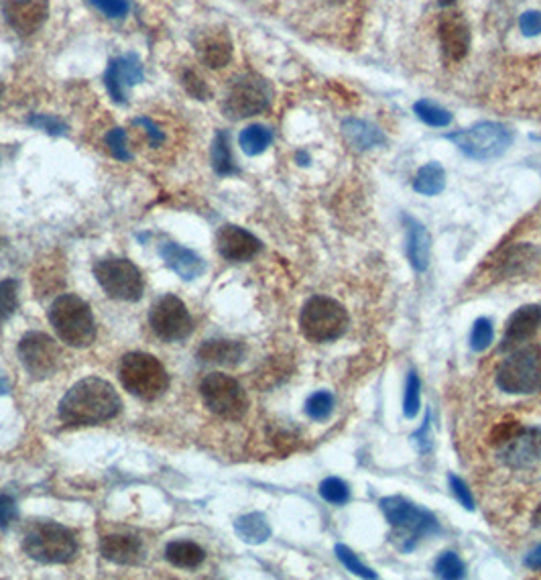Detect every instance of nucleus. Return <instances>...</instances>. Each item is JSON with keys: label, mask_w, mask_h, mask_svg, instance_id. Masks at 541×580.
Returning <instances> with one entry per match:
<instances>
[{"label": "nucleus", "mask_w": 541, "mask_h": 580, "mask_svg": "<svg viewBox=\"0 0 541 580\" xmlns=\"http://www.w3.org/2000/svg\"><path fill=\"white\" fill-rule=\"evenodd\" d=\"M123 401L116 389L98 377L76 383L59 403V418L68 426H94L118 416Z\"/></svg>", "instance_id": "1"}, {"label": "nucleus", "mask_w": 541, "mask_h": 580, "mask_svg": "<svg viewBox=\"0 0 541 580\" xmlns=\"http://www.w3.org/2000/svg\"><path fill=\"white\" fill-rule=\"evenodd\" d=\"M379 507L389 524L397 530L395 538L403 552L413 550L419 540L440 534V524L436 515L422 507H417L405 497H399V495L383 497L379 501Z\"/></svg>", "instance_id": "2"}, {"label": "nucleus", "mask_w": 541, "mask_h": 580, "mask_svg": "<svg viewBox=\"0 0 541 580\" xmlns=\"http://www.w3.org/2000/svg\"><path fill=\"white\" fill-rule=\"evenodd\" d=\"M49 322L68 346L86 348L96 340V322L90 306L72 294L59 296L49 308Z\"/></svg>", "instance_id": "3"}, {"label": "nucleus", "mask_w": 541, "mask_h": 580, "mask_svg": "<svg viewBox=\"0 0 541 580\" xmlns=\"http://www.w3.org/2000/svg\"><path fill=\"white\" fill-rule=\"evenodd\" d=\"M23 550L41 564H66L76 558L78 540L55 521H39L25 534Z\"/></svg>", "instance_id": "4"}, {"label": "nucleus", "mask_w": 541, "mask_h": 580, "mask_svg": "<svg viewBox=\"0 0 541 580\" xmlns=\"http://www.w3.org/2000/svg\"><path fill=\"white\" fill-rule=\"evenodd\" d=\"M348 322L346 308L328 296L310 298L299 314V328L312 342L338 340L348 330Z\"/></svg>", "instance_id": "5"}, {"label": "nucleus", "mask_w": 541, "mask_h": 580, "mask_svg": "<svg viewBox=\"0 0 541 580\" xmlns=\"http://www.w3.org/2000/svg\"><path fill=\"white\" fill-rule=\"evenodd\" d=\"M497 385L511 395L541 391V344H529L511 353L497 369Z\"/></svg>", "instance_id": "6"}, {"label": "nucleus", "mask_w": 541, "mask_h": 580, "mask_svg": "<svg viewBox=\"0 0 541 580\" xmlns=\"http://www.w3.org/2000/svg\"><path fill=\"white\" fill-rule=\"evenodd\" d=\"M120 381L133 395L153 401L161 397L169 387V375L165 367L147 353H129L120 363Z\"/></svg>", "instance_id": "7"}, {"label": "nucleus", "mask_w": 541, "mask_h": 580, "mask_svg": "<svg viewBox=\"0 0 541 580\" xmlns=\"http://www.w3.org/2000/svg\"><path fill=\"white\" fill-rule=\"evenodd\" d=\"M446 139L470 159L493 161L507 153L513 143V133L501 123H478L470 129L456 131Z\"/></svg>", "instance_id": "8"}, {"label": "nucleus", "mask_w": 541, "mask_h": 580, "mask_svg": "<svg viewBox=\"0 0 541 580\" xmlns=\"http://www.w3.org/2000/svg\"><path fill=\"white\" fill-rule=\"evenodd\" d=\"M200 393L208 410L224 420H240L249 410V397L243 385L228 375L210 373L202 381Z\"/></svg>", "instance_id": "9"}, {"label": "nucleus", "mask_w": 541, "mask_h": 580, "mask_svg": "<svg viewBox=\"0 0 541 580\" xmlns=\"http://www.w3.org/2000/svg\"><path fill=\"white\" fill-rule=\"evenodd\" d=\"M94 277L112 300L137 302L143 296V275L129 259L98 261L94 265Z\"/></svg>", "instance_id": "10"}, {"label": "nucleus", "mask_w": 541, "mask_h": 580, "mask_svg": "<svg viewBox=\"0 0 541 580\" xmlns=\"http://www.w3.org/2000/svg\"><path fill=\"white\" fill-rule=\"evenodd\" d=\"M273 90L267 80L255 74H247L238 78L224 102V112L234 121L249 119V116L261 114L271 106Z\"/></svg>", "instance_id": "11"}, {"label": "nucleus", "mask_w": 541, "mask_h": 580, "mask_svg": "<svg viewBox=\"0 0 541 580\" xmlns=\"http://www.w3.org/2000/svg\"><path fill=\"white\" fill-rule=\"evenodd\" d=\"M19 359L29 377L47 379L62 363V348L43 332H29L19 342Z\"/></svg>", "instance_id": "12"}, {"label": "nucleus", "mask_w": 541, "mask_h": 580, "mask_svg": "<svg viewBox=\"0 0 541 580\" xmlns=\"http://www.w3.org/2000/svg\"><path fill=\"white\" fill-rule=\"evenodd\" d=\"M149 322L153 332L167 342L186 340L194 330V322L186 304L175 296H165L157 300L151 308Z\"/></svg>", "instance_id": "13"}, {"label": "nucleus", "mask_w": 541, "mask_h": 580, "mask_svg": "<svg viewBox=\"0 0 541 580\" xmlns=\"http://www.w3.org/2000/svg\"><path fill=\"white\" fill-rule=\"evenodd\" d=\"M145 72L141 66V60L135 53L129 55H120L114 57V60L108 64L104 82L110 98L116 104H125L127 102V90L143 82Z\"/></svg>", "instance_id": "14"}, {"label": "nucleus", "mask_w": 541, "mask_h": 580, "mask_svg": "<svg viewBox=\"0 0 541 580\" xmlns=\"http://www.w3.org/2000/svg\"><path fill=\"white\" fill-rule=\"evenodd\" d=\"M499 460L511 469H527L541 460V428H521L499 446Z\"/></svg>", "instance_id": "15"}, {"label": "nucleus", "mask_w": 541, "mask_h": 580, "mask_svg": "<svg viewBox=\"0 0 541 580\" xmlns=\"http://www.w3.org/2000/svg\"><path fill=\"white\" fill-rule=\"evenodd\" d=\"M216 247L224 259L234 261V263L251 261L263 249L261 241L253 235V232L234 226V224H226L218 230Z\"/></svg>", "instance_id": "16"}, {"label": "nucleus", "mask_w": 541, "mask_h": 580, "mask_svg": "<svg viewBox=\"0 0 541 580\" xmlns=\"http://www.w3.org/2000/svg\"><path fill=\"white\" fill-rule=\"evenodd\" d=\"M440 47L446 62L458 64L468 55L470 49V27L460 13H446L438 23Z\"/></svg>", "instance_id": "17"}, {"label": "nucleus", "mask_w": 541, "mask_h": 580, "mask_svg": "<svg viewBox=\"0 0 541 580\" xmlns=\"http://www.w3.org/2000/svg\"><path fill=\"white\" fill-rule=\"evenodd\" d=\"M49 13V0H3L7 23L21 35L37 33Z\"/></svg>", "instance_id": "18"}, {"label": "nucleus", "mask_w": 541, "mask_h": 580, "mask_svg": "<svg viewBox=\"0 0 541 580\" xmlns=\"http://www.w3.org/2000/svg\"><path fill=\"white\" fill-rule=\"evenodd\" d=\"M541 326V306H523L507 320L501 351L519 346L521 342L529 340Z\"/></svg>", "instance_id": "19"}, {"label": "nucleus", "mask_w": 541, "mask_h": 580, "mask_svg": "<svg viewBox=\"0 0 541 580\" xmlns=\"http://www.w3.org/2000/svg\"><path fill=\"white\" fill-rule=\"evenodd\" d=\"M196 47H198L200 60L208 68H214V70L224 68L232 57V41L228 37V31L224 29H210L198 35Z\"/></svg>", "instance_id": "20"}, {"label": "nucleus", "mask_w": 541, "mask_h": 580, "mask_svg": "<svg viewBox=\"0 0 541 580\" xmlns=\"http://www.w3.org/2000/svg\"><path fill=\"white\" fill-rule=\"evenodd\" d=\"M405 232H407V257L415 271H426L430 265V251H432V239L428 228L417 222L411 216H403Z\"/></svg>", "instance_id": "21"}, {"label": "nucleus", "mask_w": 541, "mask_h": 580, "mask_svg": "<svg viewBox=\"0 0 541 580\" xmlns=\"http://www.w3.org/2000/svg\"><path fill=\"white\" fill-rule=\"evenodd\" d=\"M100 552L106 560H110L114 564H123V566L137 564L145 556L141 540L135 536H129V534L104 536L100 542Z\"/></svg>", "instance_id": "22"}, {"label": "nucleus", "mask_w": 541, "mask_h": 580, "mask_svg": "<svg viewBox=\"0 0 541 580\" xmlns=\"http://www.w3.org/2000/svg\"><path fill=\"white\" fill-rule=\"evenodd\" d=\"M161 257L165 261V265L177 273L182 279L192 281L196 277H200L206 269V263L200 255H196L194 251L177 245V243H165L161 247Z\"/></svg>", "instance_id": "23"}, {"label": "nucleus", "mask_w": 541, "mask_h": 580, "mask_svg": "<svg viewBox=\"0 0 541 580\" xmlns=\"http://www.w3.org/2000/svg\"><path fill=\"white\" fill-rule=\"evenodd\" d=\"M245 357V346L234 340H206L198 348V359L202 363L232 367Z\"/></svg>", "instance_id": "24"}, {"label": "nucleus", "mask_w": 541, "mask_h": 580, "mask_svg": "<svg viewBox=\"0 0 541 580\" xmlns=\"http://www.w3.org/2000/svg\"><path fill=\"white\" fill-rule=\"evenodd\" d=\"M342 135L348 141V145L354 147L356 151H369L385 143L381 129L358 119H346L342 123Z\"/></svg>", "instance_id": "25"}, {"label": "nucleus", "mask_w": 541, "mask_h": 580, "mask_svg": "<svg viewBox=\"0 0 541 580\" xmlns=\"http://www.w3.org/2000/svg\"><path fill=\"white\" fill-rule=\"evenodd\" d=\"M238 538L247 544H263L271 538V526L263 513H247L234 521Z\"/></svg>", "instance_id": "26"}, {"label": "nucleus", "mask_w": 541, "mask_h": 580, "mask_svg": "<svg viewBox=\"0 0 541 580\" xmlns=\"http://www.w3.org/2000/svg\"><path fill=\"white\" fill-rule=\"evenodd\" d=\"M444 186H446V171L436 161L419 167L413 178V190L424 196H438L444 190Z\"/></svg>", "instance_id": "27"}, {"label": "nucleus", "mask_w": 541, "mask_h": 580, "mask_svg": "<svg viewBox=\"0 0 541 580\" xmlns=\"http://www.w3.org/2000/svg\"><path fill=\"white\" fill-rule=\"evenodd\" d=\"M165 556L177 568H198L204 562L206 552L194 542H171L165 548Z\"/></svg>", "instance_id": "28"}, {"label": "nucleus", "mask_w": 541, "mask_h": 580, "mask_svg": "<svg viewBox=\"0 0 541 580\" xmlns=\"http://www.w3.org/2000/svg\"><path fill=\"white\" fill-rule=\"evenodd\" d=\"M238 143H240V149H243L247 155L255 157V155L265 153L271 147L273 133H271V129H267L263 125H251L243 133H240Z\"/></svg>", "instance_id": "29"}, {"label": "nucleus", "mask_w": 541, "mask_h": 580, "mask_svg": "<svg viewBox=\"0 0 541 580\" xmlns=\"http://www.w3.org/2000/svg\"><path fill=\"white\" fill-rule=\"evenodd\" d=\"M212 165H214V171L218 173V176H232V173L238 171V167L234 163V157H232V151H230L228 135L224 131H218L216 137H214V143H212Z\"/></svg>", "instance_id": "30"}, {"label": "nucleus", "mask_w": 541, "mask_h": 580, "mask_svg": "<svg viewBox=\"0 0 541 580\" xmlns=\"http://www.w3.org/2000/svg\"><path fill=\"white\" fill-rule=\"evenodd\" d=\"M413 110L417 114V119L422 121V123H426V125H430V127L442 129V127H448L452 123V114L446 108H442V106H438V104H434L430 100L415 102Z\"/></svg>", "instance_id": "31"}, {"label": "nucleus", "mask_w": 541, "mask_h": 580, "mask_svg": "<svg viewBox=\"0 0 541 580\" xmlns=\"http://www.w3.org/2000/svg\"><path fill=\"white\" fill-rule=\"evenodd\" d=\"M334 412V395L330 391H316L306 401V414L314 422H324Z\"/></svg>", "instance_id": "32"}, {"label": "nucleus", "mask_w": 541, "mask_h": 580, "mask_svg": "<svg viewBox=\"0 0 541 580\" xmlns=\"http://www.w3.org/2000/svg\"><path fill=\"white\" fill-rule=\"evenodd\" d=\"M19 306V283L15 279L0 281V326H3Z\"/></svg>", "instance_id": "33"}, {"label": "nucleus", "mask_w": 541, "mask_h": 580, "mask_svg": "<svg viewBox=\"0 0 541 580\" xmlns=\"http://www.w3.org/2000/svg\"><path fill=\"white\" fill-rule=\"evenodd\" d=\"M419 408H422V383H419L417 373L411 371L407 377V387H405V397H403L405 418L413 420L419 414Z\"/></svg>", "instance_id": "34"}, {"label": "nucleus", "mask_w": 541, "mask_h": 580, "mask_svg": "<svg viewBox=\"0 0 541 580\" xmlns=\"http://www.w3.org/2000/svg\"><path fill=\"white\" fill-rule=\"evenodd\" d=\"M493 322L489 318H478L472 324V332H470V346L472 351L476 353H483L487 348L493 344Z\"/></svg>", "instance_id": "35"}, {"label": "nucleus", "mask_w": 541, "mask_h": 580, "mask_svg": "<svg viewBox=\"0 0 541 580\" xmlns=\"http://www.w3.org/2000/svg\"><path fill=\"white\" fill-rule=\"evenodd\" d=\"M320 495L332 505H344L350 499V489L342 479L328 477L320 483Z\"/></svg>", "instance_id": "36"}, {"label": "nucleus", "mask_w": 541, "mask_h": 580, "mask_svg": "<svg viewBox=\"0 0 541 580\" xmlns=\"http://www.w3.org/2000/svg\"><path fill=\"white\" fill-rule=\"evenodd\" d=\"M434 570L440 578H462L464 576V562L456 552H442L434 564Z\"/></svg>", "instance_id": "37"}, {"label": "nucleus", "mask_w": 541, "mask_h": 580, "mask_svg": "<svg viewBox=\"0 0 541 580\" xmlns=\"http://www.w3.org/2000/svg\"><path fill=\"white\" fill-rule=\"evenodd\" d=\"M336 556L338 560L346 566V570H350L356 576H363V578H377V572H373L367 564H363V560H358V556L344 544L336 546Z\"/></svg>", "instance_id": "38"}, {"label": "nucleus", "mask_w": 541, "mask_h": 580, "mask_svg": "<svg viewBox=\"0 0 541 580\" xmlns=\"http://www.w3.org/2000/svg\"><path fill=\"white\" fill-rule=\"evenodd\" d=\"M104 141H106V147L112 153V157H116L118 161H131L133 159V155L127 147V133L123 129L108 131Z\"/></svg>", "instance_id": "39"}, {"label": "nucleus", "mask_w": 541, "mask_h": 580, "mask_svg": "<svg viewBox=\"0 0 541 580\" xmlns=\"http://www.w3.org/2000/svg\"><path fill=\"white\" fill-rule=\"evenodd\" d=\"M27 123L43 133H49V135H64L66 133V123H62L57 119V116H51V114H33L27 119Z\"/></svg>", "instance_id": "40"}, {"label": "nucleus", "mask_w": 541, "mask_h": 580, "mask_svg": "<svg viewBox=\"0 0 541 580\" xmlns=\"http://www.w3.org/2000/svg\"><path fill=\"white\" fill-rule=\"evenodd\" d=\"M182 84H184V88L188 90V94L190 96H194L196 100H208L210 96H212V92H210V88L206 86V82L194 72V70H186L184 74H182Z\"/></svg>", "instance_id": "41"}, {"label": "nucleus", "mask_w": 541, "mask_h": 580, "mask_svg": "<svg viewBox=\"0 0 541 580\" xmlns=\"http://www.w3.org/2000/svg\"><path fill=\"white\" fill-rule=\"evenodd\" d=\"M90 3L110 19H123L129 13V0H90Z\"/></svg>", "instance_id": "42"}, {"label": "nucleus", "mask_w": 541, "mask_h": 580, "mask_svg": "<svg viewBox=\"0 0 541 580\" xmlns=\"http://www.w3.org/2000/svg\"><path fill=\"white\" fill-rule=\"evenodd\" d=\"M450 489H452L454 497L460 501V505L464 509H468V511L474 509V495H472V491L468 489V485L460 477L450 475Z\"/></svg>", "instance_id": "43"}, {"label": "nucleus", "mask_w": 541, "mask_h": 580, "mask_svg": "<svg viewBox=\"0 0 541 580\" xmlns=\"http://www.w3.org/2000/svg\"><path fill=\"white\" fill-rule=\"evenodd\" d=\"M521 428H523V426H521L519 422H515V420H505V422H501V424L493 430V434H491V444H495V446L505 444V442L511 440V438H513Z\"/></svg>", "instance_id": "44"}, {"label": "nucleus", "mask_w": 541, "mask_h": 580, "mask_svg": "<svg viewBox=\"0 0 541 580\" xmlns=\"http://www.w3.org/2000/svg\"><path fill=\"white\" fill-rule=\"evenodd\" d=\"M17 519V503L9 495H0V530H9Z\"/></svg>", "instance_id": "45"}, {"label": "nucleus", "mask_w": 541, "mask_h": 580, "mask_svg": "<svg viewBox=\"0 0 541 580\" xmlns=\"http://www.w3.org/2000/svg\"><path fill=\"white\" fill-rule=\"evenodd\" d=\"M519 27H521L523 35H527V37L539 35L541 33V13L539 11L523 13L519 19Z\"/></svg>", "instance_id": "46"}, {"label": "nucleus", "mask_w": 541, "mask_h": 580, "mask_svg": "<svg viewBox=\"0 0 541 580\" xmlns=\"http://www.w3.org/2000/svg\"><path fill=\"white\" fill-rule=\"evenodd\" d=\"M135 125H141L145 131H147V135H149V139H151V145L153 147H159L161 143H163V133H161V129L151 121V119H139V121H135Z\"/></svg>", "instance_id": "47"}, {"label": "nucleus", "mask_w": 541, "mask_h": 580, "mask_svg": "<svg viewBox=\"0 0 541 580\" xmlns=\"http://www.w3.org/2000/svg\"><path fill=\"white\" fill-rule=\"evenodd\" d=\"M428 430H430V412L426 414V422H424L422 430H419V432L413 436V440L419 442V450H422V452H426V450L430 448V434H428Z\"/></svg>", "instance_id": "48"}, {"label": "nucleus", "mask_w": 541, "mask_h": 580, "mask_svg": "<svg viewBox=\"0 0 541 580\" xmlns=\"http://www.w3.org/2000/svg\"><path fill=\"white\" fill-rule=\"evenodd\" d=\"M525 566L531 570H541V544H537L527 556H525Z\"/></svg>", "instance_id": "49"}, {"label": "nucleus", "mask_w": 541, "mask_h": 580, "mask_svg": "<svg viewBox=\"0 0 541 580\" xmlns=\"http://www.w3.org/2000/svg\"><path fill=\"white\" fill-rule=\"evenodd\" d=\"M9 389H11V383H9L7 375L0 373V395H7V393H9Z\"/></svg>", "instance_id": "50"}, {"label": "nucleus", "mask_w": 541, "mask_h": 580, "mask_svg": "<svg viewBox=\"0 0 541 580\" xmlns=\"http://www.w3.org/2000/svg\"><path fill=\"white\" fill-rule=\"evenodd\" d=\"M295 159L299 161V165H308V163H310V157H308V153H304V151H299Z\"/></svg>", "instance_id": "51"}, {"label": "nucleus", "mask_w": 541, "mask_h": 580, "mask_svg": "<svg viewBox=\"0 0 541 580\" xmlns=\"http://www.w3.org/2000/svg\"><path fill=\"white\" fill-rule=\"evenodd\" d=\"M438 3L442 5V7H450V5H454L456 0H438Z\"/></svg>", "instance_id": "52"}, {"label": "nucleus", "mask_w": 541, "mask_h": 580, "mask_svg": "<svg viewBox=\"0 0 541 580\" xmlns=\"http://www.w3.org/2000/svg\"><path fill=\"white\" fill-rule=\"evenodd\" d=\"M328 3H332V5H342L344 0H328Z\"/></svg>", "instance_id": "53"}, {"label": "nucleus", "mask_w": 541, "mask_h": 580, "mask_svg": "<svg viewBox=\"0 0 541 580\" xmlns=\"http://www.w3.org/2000/svg\"><path fill=\"white\" fill-rule=\"evenodd\" d=\"M0 96H3V84H0Z\"/></svg>", "instance_id": "54"}]
</instances>
